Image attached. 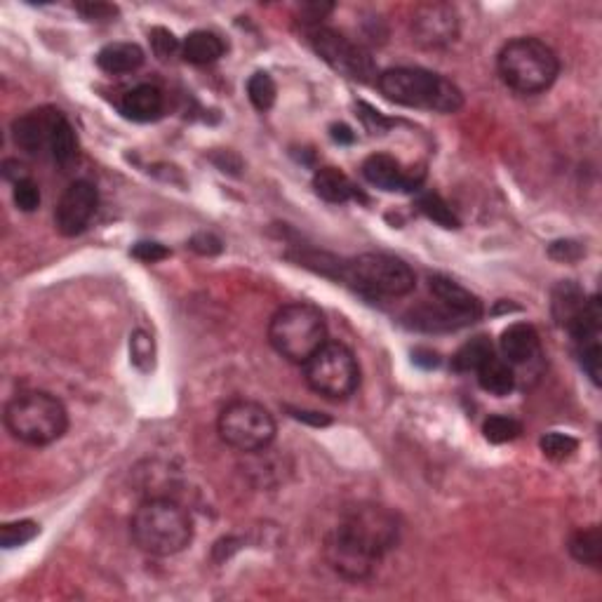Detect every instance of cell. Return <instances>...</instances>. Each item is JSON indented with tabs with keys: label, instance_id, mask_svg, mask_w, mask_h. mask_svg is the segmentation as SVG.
Returning a JSON list of instances; mask_svg holds the SVG:
<instances>
[{
	"label": "cell",
	"instance_id": "1",
	"mask_svg": "<svg viewBox=\"0 0 602 602\" xmlns=\"http://www.w3.org/2000/svg\"><path fill=\"white\" fill-rule=\"evenodd\" d=\"M400 541V520L389 508L358 504L346 508L337 525L325 537L323 553L327 565L339 577L363 581L372 577L377 565Z\"/></svg>",
	"mask_w": 602,
	"mask_h": 602
},
{
	"label": "cell",
	"instance_id": "2",
	"mask_svg": "<svg viewBox=\"0 0 602 602\" xmlns=\"http://www.w3.org/2000/svg\"><path fill=\"white\" fill-rule=\"evenodd\" d=\"M130 534L144 553L167 558L182 553L193 539V520L184 506L165 497L146 499L132 515Z\"/></svg>",
	"mask_w": 602,
	"mask_h": 602
},
{
	"label": "cell",
	"instance_id": "3",
	"mask_svg": "<svg viewBox=\"0 0 602 602\" xmlns=\"http://www.w3.org/2000/svg\"><path fill=\"white\" fill-rule=\"evenodd\" d=\"M377 85L389 102L407 106V109L457 113L464 106V95L450 78L426 69L398 66L381 73Z\"/></svg>",
	"mask_w": 602,
	"mask_h": 602
},
{
	"label": "cell",
	"instance_id": "4",
	"mask_svg": "<svg viewBox=\"0 0 602 602\" xmlns=\"http://www.w3.org/2000/svg\"><path fill=\"white\" fill-rule=\"evenodd\" d=\"M497 71L501 80L518 95H539L555 83L560 62L544 40L513 38L499 50Z\"/></svg>",
	"mask_w": 602,
	"mask_h": 602
},
{
	"label": "cell",
	"instance_id": "5",
	"mask_svg": "<svg viewBox=\"0 0 602 602\" xmlns=\"http://www.w3.org/2000/svg\"><path fill=\"white\" fill-rule=\"evenodd\" d=\"M5 426L19 443L45 447L59 440L69 428V412L52 393H17L5 407Z\"/></svg>",
	"mask_w": 602,
	"mask_h": 602
},
{
	"label": "cell",
	"instance_id": "6",
	"mask_svg": "<svg viewBox=\"0 0 602 602\" xmlns=\"http://www.w3.org/2000/svg\"><path fill=\"white\" fill-rule=\"evenodd\" d=\"M325 341V316L309 301H294L283 306L269 323V344L273 351L294 365H304Z\"/></svg>",
	"mask_w": 602,
	"mask_h": 602
},
{
	"label": "cell",
	"instance_id": "7",
	"mask_svg": "<svg viewBox=\"0 0 602 602\" xmlns=\"http://www.w3.org/2000/svg\"><path fill=\"white\" fill-rule=\"evenodd\" d=\"M341 278L365 297L396 299L405 297L417 285V276L403 259L386 252H367L341 266Z\"/></svg>",
	"mask_w": 602,
	"mask_h": 602
},
{
	"label": "cell",
	"instance_id": "8",
	"mask_svg": "<svg viewBox=\"0 0 602 602\" xmlns=\"http://www.w3.org/2000/svg\"><path fill=\"white\" fill-rule=\"evenodd\" d=\"M433 297H436V306H424V309L412 311L407 320L417 330L428 332H447L459 330V327L473 325L476 320L483 318V304L476 294H471L466 287L454 283L447 276H431L428 280Z\"/></svg>",
	"mask_w": 602,
	"mask_h": 602
},
{
	"label": "cell",
	"instance_id": "9",
	"mask_svg": "<svg viewBox=\"0 0 602 602\" xmlns=\"http://www.w3.org/2000/svg\"><path fill=\"white\" fill-rule=\"evenodd\" d=\"M306 384L330 400H346L358 391L360 367L349 346L341 341H325L304 363Z\"/></svg>",
	"mask_w": 602,
	"mask_h": 602
},
{
	"label": "cell",
	"instance_id": "10",
	"mask_svg": "<svg viewBox=\"0 0 602 602\" xmlns=\"http://www.w3.org/2000/svg\"><path fill=\"white\" fill-rule=\"evenodd\" d=\"M219 438L233 450L254 454L269 450L276 440V419L264 405L254 400H233L219 412L217 419Z\"/></svg>",
	"mask_w": 602,
	"mask_h": 602
},
{
	"label": "cell",
	"instance_id": "11",
	"mask_svg": "<svg viewBox=\"0 0 602 602\" xmlns=\"http://www.w3.org/2000/svg\"><path fill=\"white\" fill-rule=\"evenodd\" d=\"M309 43L323 62L339 73V76L358 80V83H370L377 76V64L370 52L356 40L346 38L344 33L316 26L309 29Z\"/></svg>",
	"mask_w": 602,
	"mask_h": 602
},
{
	"label": "cell",
	"instance_id": "12",
	"mask_svg": "<svg viewBox=\"0 0 602 602\" xmlns=\"http://www.w3.org/2000/svg\"><path fill=\"white\" fill-rule=\"evenodd\" d=\"M459 12L450 3H424L414 10L410 33L424 50H443L459 38Z\"/></svg>",
	"mask_w": 602,
	"mask_h": 602
},
{
	"label": "cell",
	"instance_id": "13",
	"mask_svg": "<svg viewBox=\"0 0 602 602\" xmlns=\"http://www.w3.org/2000/svg\"><path fill=\"white\" fill-rule=\"evenodd\" d=\"M600 327H602V306H600V299L593 294V297H588L581 318L567 332L572 334L574 353H577L581 370L588 374V379H591L595 386L600 384V374H602Z\"/></svg>",
	"mask_w": 602,
	"mask_h": 602
},
{
	"label": "cell",
	"instance_id": "14",
	"mask_svg": "<svg viewBox=\"0 0 602 602\" xmlns=\"http://www.w3.org/2000/svg\"><path fill=\"white\" fill-rule=\"evenodd\" d=\"M99 207V193L95 189V184L85 182H73L69 189L62 193L59 203L55 207V226L57 231L66 238L80 236L85 229H88L92 217L97 214Z\"/></svg>",
	"mask_w": 602,
	"mask_h": 602
},
{
	"label": "cell",
	"instance_id": "15",
	"mask_svg": "<svg viewBox=\"0 0 602 602\" xmlns=\"http://www.w3.org/2000/svg\"><path fill=\"white\" fill-rule=\"evenodd\" d=\"M501 356L508 365L513 367V372L523 370L534 374L541 372V339L539 332L534 330L530 323H513L501 332L499 339Z\"/></svg>",
	"mask_w": 602,
	"mask_h": 602
},
{
	"label": "cell",
	"instance_id": "16",
	"mask_svg": "<svg viewBox=\"0 0 602 602\" xmlns=\"http://www.w3.org/2000/svg\"><path fill=\"white\" fill-rule=\"evenodd\" d=\"M363 177L381 191H417L424 182L421 170H405L389 153H372L363 163Z\"/></svg>",
	"mask_w": 602,
	"mask_h": 602
},
{
	"label": "cell",
	"instance_id": "17",
	"mask_svg": "<svg viewBox=\"0 0 602 602\" xmlns=\"http://www.w3.org/2000/svg\"><path fill=\"white\" fill-rule=\"evenodd\" d=\"M62 111L57 109H36L19 116L12 123V139L19 149L26 153H43L50 149V137L55 120Z\"/></svg>",
	"mask_w": 602,
	"mask_h": 602
},
{
	"label": "cell",
	"instance_id": "18",
	"mask_svg": "<svg viewBox=\"0 0 602 602\" xmlns=\"http://www.w3.org/2000/svg\"><path fill=\"white\" fill-rule=\"evenodd\" d=\"M118 111L123 113L127 120H135V123H151V120H158L163 116L165 97L156 85H135V88H130L120 97Z\"/></svg>",
	"mask_w": 602,
	"mask_h": 602
},
{
	"label": "cell",
	"instance_id": "19",
	"mask_svg": "<svg viewBox=\"0 0 602 602\" xmlns=\"http://www.w3.org/2000/svg\"><path fill=\"white\" fill-rule=\"evenodd\" d=\"M144 59V50L137 43H109L99 50L97 66L109 76H123V73L137 71Z\"/></svg>",
	"mask_w": 602,
	"mask_h": 602
},
{
	"label": "cell",
	"instance_id": "20",
	"mask_svg": "<svg viewBox=\"0 0 602 602\" xmlns=\"http://www.w3.org/2000/svg\"><path fill=\"white\" fill-rule=\"evenodd\" d=\"M551 299L553 318L563 330H570V327L577 323V318L584 313L588 301L584 290H581L577 283H572V280H565V283L555 287Z\"/></svg>",
	"mask_w": 602,
	"mask_h": 602
},
{
	"label": "cell",
	"instance_id": "21",
	"mask_svg": "<svg viewBox=\"0 0 602 602\" xmlns=\"http://www.w3.org/2000/svg\"><path fill=\"white\" fill-rule=\"evenodd\" d=\"M313 189H316L320 198L334 205L349 203L353 198H363L356 189V184L344 172L337 170V167H320L316 175H313Z\"/></svg>",
	"mask_w": 602,
	"mask_h": 602
},
{
	"label": "cell",
	"instance_id": "22",
	"mask_svg": "<svg viewBox=\"0 0 602 602\" xmlns=\"http://www.w3.org/2000/svg\"><path fill=\"white\" fill-rule=\"evenodd\" d=\"M226 52V43L217 33L212 31H193L184 38L182 43V57L189 64H214L217 59H222Z\"/></svg>",
	"mask_w": 602,
	"mask_h": 602
},
{
	"label": "cell",
	"instance_id": "23",
	"mask_svg": "<svg viewBox=\"0 0 602 602\" xmlns=\"http://www.w3.org/2000/svg\"><path fill=\"white\" fill-rule=\"evenodd\" d=\"M478 374V384L480 389L485 393H490V396L504 398L515 389V384H518V379H515L513 367L506 363L504 358L492 356L487 363L480 367L476 372Z\"/></svg>",
	"mask_w": 602,
	"mask_h": 602
},
{
	"label": "cell",
	"instance_id": "24",
	"mask_svg": "<svg viewBox=\"0 0 602 602\" xmlns=\"http://www.w3.org/2000/svg\"><path fill=\"white\" fill-rule=\"evenodd\" d=\"M50 158L55 160L59 167H69L73 160L78 156V139L76 132H73V127L69 123V118L64 116V113H59L55 120V127H52V137H50Z\"/></svg>",
	"mask_w": 602,
	"mask_h": 602
},
{
	"label": "cell",
	"instance_id": "25",
	"mask_svg": "<svg viewBox=\"0 0 602 602\" xmlns=\"http://www.w3.org/2000/svg\"><path fill=\"white\" fill-rule=\"evenodd\" d=\"M570 553L572 558L581 565L593 567L598 570L602 563V532L598 525L584 527V530H577L570 539Z\"/></svg>",
	"mask_w": 602,
	"mask_h": 602
},
{
	"label": "cell",
	"instance_id": "26",
	"mask_svg": "<svg viewBox=\"0 0 602 602\" xmlns=\"http://www.w3.org/2000/svg\"><path fill=\"white\" fill-rule=\"evenodd\" d=\"M492 356V341L487 337H473L471 341H466V344H461L459 351L452 356V370L459 374L478 372Z\"/></svg>",
	"mask_w": 602,
	"mask_h": 602
},
{
	"label": "cell",
	"instance_id": "27",
	"mask_svg": "<svg viewBox=\"0 0 602 602\" xmlns=\"http://www.w3.org/2000/svg\"><path fill=\"white\" fill-rule=\"evenodd\" d=\"M417 207L424 217L431 219V222H436L438 226H443V229H459L461 226L457 214H454L452 207L447 205L445 198L438 196V193H433V191L421 193V196L417 198Z\"/></svg>",
	"mask_w": 602,
	"mask_h": 602
},
{
	"label": "cell",
	"instance_id": "28",
	"mask_svg": "<svg viewBox=\"0 0 602 602\" xmlns=\"http://www.w3.org/2000/svg\"><path fill=\"white\" fill-rule=\"evenodd\" d=\"M247 97H250L252 106L257 111H269L276 104L278 97V85L266 71H257L254 76L247 80Z\"/></svg>",
	"mask_w": 602,
	"mask_h": 602
},
{
	"label": "cell",
	"instance_id": "29",
	"mask_svg": "<svg viewBox=\"0 0 602 602\" xmlns=\"http://www.w3.org/2000/svg\"><path fill=\"white\" fill-rule=\"evenodd\" d=\"M539 447H541V452H544L546 459L567 461L570 457H574V452L579 450V440L572 438L570 433L551 431V433H546V436H541Z\"/></svg>",
	"mask_w": 602,
	"mask_h": 602
},
{
	"label": "cell",
	"instance_id": "30",
	"mask_svg": "<svg viewBox=\"0 0 602 602\" xmlns=\"http://www.w3.org/2000/svg\"><path fill=\"white\" fill-rule=\"evenodd\" d=\"M483 433L490 443L504 445V443H511V440H515V438H520V433H523V424L513 417H501V414H497V417H490L485 421Z\"/></svg>",
	"mask_w": 602,
	"mask_h": 602
},
{
	"label": "cell",
	"instance_id": "31",
	"mask_svg": "<svg viewBox=\"0 0 602 602\" xmlns=\"http://www.w3.org/2000/svg\"><path fill=\"white\" fill-rule=\"evenodd\" d=\"M38 525L31 520H19V523H5L0 530V546L3 548H19L29 544L38 537Z\"/></svg>",
	"mask_w": 602,
	"mask_h": 602
},
{
	"label": "cell",
	"instance_id": "32",
	"mask_svg": "<svg viewBox=\"0 0 602 602\" xmlns=\"http://www.w3.org/2000/svg\"><path fill=\"white\" fill-rule=\"evenodd\" d=\"M149 38H151L153 52H156V57L163 59V62L175 57L177 52H182V43H179L175 33L163 29V26H156V29H151Z\"/></svg>",
	"mask_w": 602,
	"mask_h": 602
},
{
	"label": "cell",
	"instance_id": "33",
	"mask_svg": "<svg viewBox=\"0 0 602 602\" xmlns=\"http://www.w3.org/2000/svg\"><path fill=\"white\" fill-rule=\"evenodd\" d=\"M12 200H15V205L22 212H33L40 207V189L38 184L33 182L31 177L19 179L15 184V189H12Z\"/></svg>",
	"mask_w": 602,
	"mask_h": 602
},
{
	"label": "cell",
	"instance_id": "34",
	"mask_svg": "<svg viewBox=\"0 0 602 602\" xmlns=\"http://www.w3.org/2000/svg\"><path fill=\"white\" fill-rule=\"evenodd\" d=\"M332 10H334L332 3H304L297 10V19L304 26H309V29H316V26H320V22H323Z\"/></svg>",
	"mask_w": 602,
	"mask_h": 602
},
{
	"label": "cell",
	"instance_id": "35",
	"mask_svg": "<svg viewBox=\"0 0 602 602\" xmlns=\"http://www.w3.org/2000/svg\"><path fill=\"white\" fill-rule=\"evenodd\" d=\"M76 10L88 19V22H111V19L118 15V8H113L109 3H85L76 5Z\"/></svg>",
	"mask_w": 602,
	"mask_h": 602
},
{
	"label": "cell",
	"instance_id": "36",
	"mask_svg": "<svg viewBox=\"0 0 602 602\" xmlns=\"http://www.w3.org/2000/svg\"><path fill=\"white\" fill-rule=\"evenodd\" d=\"M132 254H135L139 262L156 264V262H160V259L170 257V250L160 243H137L135 247H132Z\"/></svg>",
	"mask_w": 602,
	"mask_h": 602
},
{
	"label": "cell",
	"instance_id": "37",
	"mask_svg": "<svg viewBox=\"0 0 602 602\" xmlns=\"http://www.w3.org/2000/svg\"><path fill=\"white\" fill-rule=\"evenodd\" d=\"M132 360L142 367V360H149V363H153V341L149 339V334L144 332H137L135 337H132Z\"/></svg>",
	"mask_w": 602,
	"mask_h": 602
},
{
	"label": "cell",
	"instance_id": "38",
	"mask_svg": "<svg viewBox=\"0 0 602 602\" xmlns=\"http://www.w3.org/2000/svg\"><path fill=\"white\" fill-rule=\"evenodd\" d=\"M551 257L558 259V262H574V259L581 257V247L572 240H558V243L551 245Z\"/></svg>",
	"mask_w": 602,
	"mask_h": 602
},
{
	"label": "cell",
	"instance_id": "39",
	"mask_svg": "<svg viewBox=\"0 0 602 602\" xmlns=\"http://www.w3.org/2000/svg\"><path fill=\"white\" fill-rule=\"evenodd\" d=\"M191 247L200 254H217L222 252V240L214 238L212 233H198V236L191 240Z\"/></svg>",
	"mask_w": 602,
	"mask_h": 602
},
{
	"label": "cell",
	"instance_id": "40",
	"mask_svg": "<svg viewBox=\"0 0 602 602\" xmlns=\"http://www.w3.org/2000/svg\"><path fill=\"white\" fill-rule=\"evenodd\" d=\"M332 139H334V142H339V144H353L356 135H353V130L349 125H334L332 127Z\"/></svg>",
	"mask_w": 602,
	"mask_h": 602
}]
</instances>
